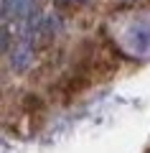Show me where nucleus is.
Returning <instances> with one entry per match:
<instances>
[{
	"label": "nucleus",
	"instance_id": "nucleus-4",
	"mask_svg": "<svg viewBox=\"0 0 150 153\" xmlns=\"http://www.w3.org/2000/svg\"><path fill=\"white\" fill-rule=\"evenodd\" d=\"M86 0H54L56 8H76V5H84Z\"/></svg>",
	"mask_w": 150,
	"mask_h": 153
},
{
	"label": "nucleus",
	"instance_id": "nucleus-2",
	"mask_svg": "<svg viewBox=\"0 0 150 153\" xmlns=\"http://www.w3.org/2000/svg\"><path fill=\"white\" fill-rule=\"evenodd\" d=\"M31 59H33L31 46H28V44H21V46H16V51H13L10 64H13V69H16V71H26L28 64H31Z\"/></svg>",
	"mask_w": 150,
	"mask_h": 153
},
{
	"label": "nucleus",
	"instance_id": "nucleus-3",
	"mask_svg": "<svg viewBox=\"0 0 150 153\" xmlns=\"http://www.w3.org/2000/svg\"><path fill=\"white\" fill-rule=\"evenodd\" d=\"M31 5H33V0H5L3 3V8H5V16H16V18H21V16H26L28 10H31Z\"/></svg>",
	"mask_w": 150,
	"mask_h": 153
},
{
	"label": "nucleus",
	"instance_id": "nucleus-1",
	"mask_svg": "<svg viewBox=\"0 0 150 153\" xmlns=\"http://www.w3.org/2000/svg\"><path fill=\"white\" fill-rule=\"evenodd\" d=\"M130 44L135 46V51H150V26L140 23L135 31H130Z\"/></svg>",
	"mask_w": 150,
	"mask_h": 153
}]
</instances>
